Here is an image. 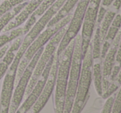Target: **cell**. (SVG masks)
<instances>
[{"label": "cell", "mask_w": 121, "mask_h": 113, "mask_svg": "<svg viewBox=\"0 0 121 113\" xmlns=\"http://www.w3.org/2000/svg\"><path fill=\"white\" fill-rule=\"evenodd\" d=\"M10 46V43L8 44V45H4L2 49H0V60L2 59V58L3 57V55L5 54V53L7 52V50H8V48H9Z\"/></svg>", "instance_id": "27"}, {"label": "cell", "mask_w": 121, "mask_h": 113, "mask_svg": "<svg viewBox=\"0 0 121 113\" xmlns=\"http://www.w3.org/2000/svg\"><path fill=\"white\" fill-rule=\"evenodd\" d=\"M92 78L94 81V86L99 96H102V68L100 62L92 64Z\"/></svg>", "instance_id": "19"}, {"label": "cell", "mask_w": 121, "mask_h": 113, "mask_svg": "<svg viewBox=\"0 0 121 113\" xmlns=\"http://www.w3.org/2000/svg\"><path fill=\"white\" fill-rule=\"evenodd\" d=\"M73 47H74V40H73L69 43V45L59 56V66H58L55 87H54L55 89L54 100V113H64Z\"/></svg>", "instance_id": "1"}, {"label": "cell", "mask_w": 121, "mask_h": 113, "mask_svg": "<svg viewBox=\"0 0 121 113\" xmlns=\"http://www.w3.org/2000/svg\"><path fill=\"white\" fill-rule=\"evenodd\" d=\"M120 8H121V7H120Z\"/></svg>", "instance_id": "31"}, {"label": "cell", "mask_w": 121, "mask_h": 113, "mask_svg": "<svg viewBox=\"0 0 121 113\" xmlns=\"http://www.w3.org/2000/svg\"><path fill=\"white\" fill-rule=\"evenodd\" d=\"M58 66H59V56L55 53L54 56V61H53L49 77L47 78L45 87H44L43 90H42L40 95L39 96L36 102L34 103V105L30 107V109L26 113H40L42 111V109L45 107V106L46 105L49 99L50 98L51 95H52L53 92H54V87H55Z\"/></svg>", "instance_id": "10"}, {"label": "cell", "mask_w": 121, "mask_h": 113, "mask_svg": "<svg viewBox=\"0 0 121 113\" xmlns=\"http://www.w3.org/2000/svg\"><path fill=\"white\" fill-rule=\"evenodd\" d=\"M72 16H73V13H69L68 16H66L64 19H62L60 22L56 23L55 25L52 26V27H46V29H45V30L35 39V41L30 44V46H29L26 50L25 54H23L21 61H20L19 66H18V68H17V72L15 85L19 81L20 78H21L22 73L24 72L25 68H26L28 64L30 62L32 58L34 57V55L37 53V51L46 45L49 41L50 40L60 29H62L63 27H64L65 26H67L68 24L69 23L71 18H72Z\"/></svg>", "instance_id": "3"}, {"label": "cell", "mask_w": 121, "mask_h": 113, "mask_svg": "<svg viewBox=\"0 0 121 113\" xmlns=\"http://www.w3.org/2000/svg\"><path fill=\"white\" fill-rule=\"evenodd\" d=\"M23 36H24L23 27H19L7 32H3V34L0 35V49H2L4 45L9 44L10 42L13 41L15 39Z\"/></svg>", "instance_id": "17"}, {"label": "cell", "mask_w": 121, "mask_h": 113, "mask_svg": "<svg viewBox=\"0 0 121 113\" xmlns=\"http://www.w3.org/2000/svg\"><path fill=\"white\" fill-rule=\"evenodd\" d=\"M111 113H121V87L119 90V92L117 93L116 97H115Z\"/></svg>", "instance_id": "23"}, {"label": "cell", "mask_w": 121, "mask_h": 113, "mask_svg": "<svg viewBox=\"0 0 121 113\" xmlns=\"http://www.w3.org/2000/svg\"><path fill=\"white\" fill-rule=\"evenodd\" d=\"M22 36H20L18 38L15 39L13 43L10 44V46L2 59L0 60V80L4 77L5 73H7L8 69L9 68L10 65L13 63V59L15 58L17 52L22 42Z\"/></svg>", "instance_id": "14"}, {"label": "cell", "mask_w": 121, "mask_h": 113, "mask_svg": "<svg viewBox=\"0 0 121 113\" xmlns=\"http://www.w3.org/2000/svg\"><path fill=\"white\" fill-rule=\"evenodd\" d=\"M42 1L43 0H30L29 2H27L26 6L20 11V13L6 26L3 32H7L8 31L21 27L23 23H25L28 20V18L35 11V9L38 8V6Z\"/></svg>", "instance_id": "13"}, {"label": "cell", "mask_w": 121, "mask_h": 113, "mask_svg": "<svg viewBox=\"0 0 121 113\" xmlns=\"http://www.w3.org/2000/svg\"><path fill=\"white\" fill-rule=\"evenodd\" d=\"M105 13H106V9H105L103 6L100 7V8H99L98 13H97V23H101V21L103 20L104 17H105Z\"/></svg>", "instance_id": "26"}, {"label": "cell", "mask_w": 121, "mask_h": 113, "mask_svg": "<svg viewBox=\"0 0 121 113\" xmlns=\"http://www.w3.org/2000/svg\"><path fill=\"white\" fill-rule=\"evenodd\" d=\"M92 47L90 43L87 50L82 58L80 78L70 113H81L89 99V90L92 81Z\"/></svg>", "instance_id": "2"}, {"label": "cell", "mask_w": 121, "mask_h": 113, "mask_svg": "<svg viewBox=\"0 0 121 113\" xmlns=\"http://www.w3.org/2000/svg\"><path fill=\"white\" fill-rule=\"evenodd\" d=\"M82 37L81 35H77L74 38L72 61H71L70 71H69V81H68L67 92H66L65 102H64V113H70L74 102L77 92L78 80L80 78L82 63Z\"/></svg>", "instance_id": "4"}, {"label": "cell", "mask_w": 121, "mask_h": 113, "mask_svg": "<svg viewBox=\"0 0 121 113\" xmlns=\"http://www.w3.org/2000/svg\"><path fill=\"white\" fill-rule=\"evenodd\" d=\"M26 3L27 2H26L24 3H22V4L15 7L14 8H13L12 10H10L8 13H6L3 16L0 17V33L3 32V29L6 27V26L20 13V11L26 6Z\"/></svg>", "instance_id": "18"}, {"label": "cell", "mask_w": 121, "mask_h": 113, "mask_svg": "<svg viewBox=\"0 0 121 113\" xmlns=\"http://www.w3.org/2000/svg\"><path fill=\"white\" fill-rule=\"evenodd\" d=\"M113 5L116 9H120L121 7V0H115L113 2Z\"/></svg>", "instance_id": "28"}, {"label": "cell", "mask_w": 121, "mask_h": 113, "mask_svg": "<svg viewBox=\"0 0 121 113\" xmlns=\"http://www.w3.org/2000/svg\"><path fill=\"white\" fill-rule=\"evenodd\" d=\"M119 86H120V85H119L115 81L111 82V83H110V85H109L108 88H107V89L103 92V94H102L101 97H103L104 99H107L109 97H110V96H111L112 94L115 92V91L118 90Z\"/></svg>", "instance_id": "24"}, {"label": "cell", "mask_w": 121, "mask_h": 113, "mask_svg": "<svg viewBox=\"0 0 121 113\" xmlns=\"http://www.w3.org/2000/svg\"><path fill=\"white\" fill-rule=\"evenodd\" d=\"M100 2H101V0H90L87 8H86V13H85L81 34L82 57L85 55L88 46L91 43Z\"/></svg>", "instance_id": "9"}, {"label": "cell", "mask_w": 121, "mask_h": 113, "mask_svg": "<svg viewBox=\"0 0 121 113\" xmlns=\"http://www.w3.org/2000/svg\"><path fill=\"white\" fill-rule=\"evenodd\" d=\"M120 37L121 32H119L116 36L114 39V41H112L108 52L106 53L105 56L104 57L103 67H101L102 76H103V79H102V91H103V92L108 88L109 85L110 83V74H111L112 69H113V67L115 63V54H116L117 50H118L119 47Z\"/></svg>", "instance_id": "12"}, {"label": "cell", "mask_w": 121, "mask_h": 113, "mask_svg": "<svg viewBox=\"0 0 121 113\" xmlns=\"http://www.w3.org/2000/svg\"><path fill=\"white\" fill-rule=\"evenodd\" d=\"M89 1L90 0H79L77 3L76 10L73 14L69 23L68 24L67 30H66L60 43L58 46L57 50H56V54L58 56L60 55L61 53L66 49V47L69 45V43L73 40H74V38L79 32L80 29L82 26L84 15Z\"/></svg>", "instance_id": "7"}, {"label": "cell", "mask_w": 121, "mask_h": 113, "mask_svg": "<svg viewBox=\"0 0 121 113\" xmlns=\"http://www.w3.org/2000/svg\"><path fill=\"white\" fill-rule=\"evenodd\" d=\"M115 100V97H109L107 98L105 103L104 104L103 108H102L100 113H111V109H112V106H113V102Z\"/></svg>", "instance_id": "25"}, {"label": "cell", "mask_w": 121, "mask_h": 113, "mask_svg": "<svg viewBox=\"0 0 121 113\" xmlns=\"http://www.w3.org/2000/svg\"><path fill=\"white\" fill-rule=\"evenodd\" d=\"M29 0H4L0 4V17L18 5L28 2Z\"/></svg>", "instance_id": "22"}, {"label": "cell", "mask_w": 121, "mask_h": 113, "mask_svg": "<svg viewBox=\"0 0 121 113\" xmlns=\"http://www.w3.org/2000/svg\"><path fill=\"white\" fill-rule=\"evenodd\" d=\"M92 58L94 59H98L100 58V50H101V41H100V27H97L94 34L92 45Z\"/></svg>", "instance_id": "21"}, {"label": "cell", "mask_w": 121, "mask_h": 113, "mask_svg": "<svg viewBox=\"0 0 121 113\" xmlns=\"http://www.w3.org/2000/svg\"><path fill=\"white\" fill-rule=\"evenodd\" d=\"M114 1H115V0H103V1H102V5L105 7H108V6H110Z\"/></svg>", "instance_id": "29"}, {"label": "cell", "mask_w": 121, "mask_h": 113, "mask_svg": "<svg viewBox=\"0 0 121 113\" xmlns=\"http://www.w3.org/2000/svg\"><path fill=\"white\" fill-rule=\"evenodd\" d=\"M57 0H43V1L40 3V4L38 6V8L35 9V11L32 13V15L28 18L26 24L23 27V33L24 35L27 33L30 30L32 27L34 26V24L37 22V20L54 4Z\"/></svg>", "instance_id": "15"}, {"label": "cell", "mask_w": 121, "mask_h": 113, "mask_svg": "<svg viewBox=\"0 0 121 113\" xmlns=\"http://www.w3.org/2000/svg\"><path fill=\"white\" fill-rule=\"evenodd\" d=\"M67 27H68V25L65 26L64 27H63L62 29H60V30L49 41L48 43L46 44V45L44 47L43 51H42L41 54H40V58H39L38 62L36 63V65H35V68H34V71L31 74V77H30V81H29L28 85H27L24 97H26L27 95L31 92V90L33 89L35 83H37L39 78H40V75L42 74L45 68L46 67L47 63H48L49 59H51V57L56 53L58 46H59L63 36H64V33H65L66 30H67Z\"/></svg>", "instance_id": "6"}, {"label": "cell", "mask_w": 121, "mask_h": 113, "mask_svg": "<svg viewBox=\"0 0 121 113\" xmlns=\"http://www.w3.org/2000/svg\"><path fill=\"white\" fill-rule=\"evenodd\" d=\"M26 50V47L20 45L13 63L4 75V79L3 82L1 94H0V113H8L13 94L17 68L20 61Z\"/></svg>", "instance_id": "5"}, {"label": "cell", "mask_w": 121, "mask_h": 113, "mask_svg": "<svg viewBox=\"0 0 121 113\" xmlns=\"http://www.w3.org/2000/svg\"><path fill=\"white\" fill-rule=\"evenodd\" d=\"M54 54L51 57V59L49 60V62L47 63L46 67L45 68L42 74L40 75V78H39L37 83H35V85L34 86L31 92L27 95L26 97H25V101L20 105V107H18L16 113H26L30 109V107L34 105V103L36 102L39 96L40 95L42 90H43L44 87H45V83L47 81V78L49 77V71H50L51 66H52L53 61H54Z\"/></svg>", "instance_id": "11"}, {"label": "cell", "mask_w": 121, "mask_h": 113, "mask_svg": "<svg viewBox=\"0 0 121 113\" xmlns=\"http://www.w3.org/2000/svg\"><path fill=\"white\" fill-rule=\"evenodd\" d=\"M44 47L41 48L40 50H39L36 54L34 55V57L32 58L30 62L29 63L28 65L26 66V68H25L24 72L22 74L19 81L15 85L16 88H15V90L13 94V97H12L11 104H10L8 113H16L18 107H20V105L22 102V100L25 96L26 90L27 88V85H28L29 81L30 79V77H31V74L34 71V68H35V65H36V63L38 62L39 58H40V54H41L42 51H43Z\"/></svg>", "instance_id": "8"}, {"label": "cell", "mask_w": 121, "mask_h": 113, "mask_svg": "<svg viewBox=\"0 0 121 113\" xmlns=\"http://www.w3.org/2000/svg\"><path fill=\"white\" fill-rule=\"evenodd\" d=\"M115 82H116L117 83H118L119 85H121V68L120 69V72H119L118 75H117V78H116V80H115Z\"/></svg>", "instance_id": "30"}, {"label": "cell", "mask_w": 121, "mask_h": 113, "mask_svg": "<svg viewBox=\"0 0 121 113\" xmlns=\"http://www.w3.org/2000/svg\"><path fill=\"white\" fill-rule=\"evenodd\" d=\"M78 1H79V0H66L65 3H64V5L62 6V8L59 9V11L58 12L55 14V16L49 21V23L48 25H47L46 27H52V26L55 25L56 23H58L62 19H64L66 16H68L69 13H71L72 10L77 5Z\"/></svg>", "instance_id": "16"}, {"label": "cell", "mask_w": 121, "mask_h": 113, "mask_svg": "<svg viewBox=\"0 0 121 113\" xmlns=\"http://www.w3.org/2000/svg\"><path fill=\"white\" fill-rule=\"evenodd\" d=\"M115 12H106L105 17H104L103 20H102L101 27L100 28V41H101V43H103L104 40H105V37L106 36V33L108 32L109 27L111 25V23L113 21L114 18L115 17Z\"/></svg>", "instance_id": "20"}]
</instances>
